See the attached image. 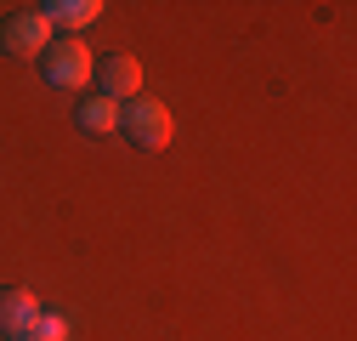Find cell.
Here are the masks:
<instances>
[{
	"label": "cell",
	"instance_id": "obj_4",
	"mask_svg": "<svg viewBox=\"0 0 357 341\" xmlns=\"http://www.w3.org/2000/svg\"><path fill=\"white\" fill-rule=\"evenodd\" d=\"M91 74H97V85H102V97H108V103H130V97H142V68H137V57H125V52L97 57Z\"/></svg>",
	"mask_w": 357,
	"mask_h": 341
},
{
	"label": "cell",
	"instance_id": "obj_8",
	"mask_svg": "<svg viewBox=\"0 0 357 341\" xmlns=\"http://www.w3.org/2000/svg\"><path fill=\"white\" fill-rule=\"evenodd\" d=\"M23 341H68V319H63V313H40Z\"/></svg>",
	"mask_w": 357,
	"mask_h": 341
},
{
	"label": "cell",
	"instance_id": "obj_1",
	"mask_svg": "<svg viewBox=\"0 0 357 341\" xmlns=\"http://www.w3.org/2000/svg\"><path fill=\"white\" fill-rule=\"evenodd\" d=\"M91 63H97V52L85 46V40L63 34V40H52V46H46V57H40V74H46L52 85H63V92H74V85L91 80Z\"/></svg>",
	"mask_w": 357,
	"mask_h": 341
},
{
	"label": "cell",
	"instance_id": "obj_2",
	"mask_svg": "<svg viewBox=\"0 0 357 341\" xmlns=\"http://www.w3.org/2000/svg\"><path fill=\"white\" fill-rule=\"evenodd\" d=\"M119 131L137 148H165L170 143V108L153 97H130V103H119Z\"/></svg>",
	"mask_w": 357,
	"mask_h": 341
},
{
	"label": "cell",
	"instance_id": "obj_6",
	"mask_svg": "<svg viewBox=\"0 0 357 341\" xmlns=\"http://www.w3.org/2000/svg\"><path fill=\"white\" fill-rule=\"evenodd\" d=\"M97 12H102L97 0H52V6H40V17H46L52 29H68V34L85 29V23H97Z\"/></svg>",
	"mask_w": 357,
	"mask_h": 341
},
{
	"label": "cell",
	"instance_id": "obj_3",
	"mask_svg": "<svg viewBox=\"0 0 357 341\" xmlns=\"http://www.w3.org/2000/svg\"><path fill=\"white\" fill-rule=\"evenodd\" d=\"M0 46L17 52V57H40V52L52 46V23L40 17V6H29V12H6V23H0Z\"/></svg>",
	"mask_w": 357,
	"mask_h": 341
},
{
	"label": "cell",
	"instance_id": "obj_5",
	"mask_svg": "<svg viewBox=\"0 0 357 341\" xmlns=\"http://www.w3.org/2000/svg\"><path fill=\"white\" fill-rule=\"evenodd\" d=\"M34 319H40L34 290H23V284L0 290V335H6V341H23V335L34 330Z\"/></svg>",
	"mask_w": 357,
	"mask_h": 341
},
{
	"label": "cell",
	"instance_id": "obj_7",
	"mask_svg": "<svg viewBox=\"0 0 357 341\" xmlns=\"http://www.w3.org/2000/svg\"><path fill=\"white\" fill-rule=\"evenodd\" d=\"M74 125H79L85 137H102V131H114V125H119V103H108V97L79 103V108H74Z\"/></svg>",
	"mask_w": 357,
	"mask_h": 341
}]
</instances>
